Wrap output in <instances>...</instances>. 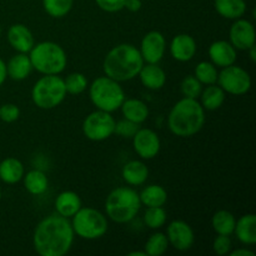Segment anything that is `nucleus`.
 I'll list each match as a JSON object with an SVG mask.
<instances>
[{
	"instance_id": "obj_1",
	"label": "nucleus",
	"mask_w": 256,
	"mask_h": 256,
	"mask_svg": "<svg viewBox=\"0 0 256 256\" xmlns=\"http://www.w3.org/2000/svg\"><path fill=\"white\" fill-rule=\"evenodd\" d=\"M74 230L68 218L49 215L35 228L32 244L40 256H62L72 249Z\"/></svg>"
},
{
	"instance_id": "obj_2",
	"label": "nucleus",
	"mask_w": 256,
	"mask_h": 256,
	"mask_svg": "<svg viewBox=\"0 0 256 256\" xmlns=\"http://www.w3.org/2000/svg\"><path fill=\"white\" fill-rule=\"evenodd\" d=\"M144 65L139 49L132 44H120L112 48L104 59V72L116 82H128L139 74Z\"/></svg>"
},
{
	"instance_id": "obj_3",
	"label": "nucleus",
	"mask_w": 256,
	"mask_h": 256,
	"mask_svg": "<svg viewBox=\"0 0 256 256\" xmlns=\"http://www.w3.org/2000/svg\"><path fill=\"white\" fill-rule=\"evenodd\" d=\"M205 122L204 108L196 99L184 98L172 106L168 118L170 132L180 138H189L202 130Z\"/></svg>"
},
{
	"instance_id": "obj_4",
	"label": "nucleus",
	"mask_w": 256,
	"mask_h": 256,
	"mask_svg": "<svg viewBox=\"0 0 256 256\" xmlns=\"http://www.w3.org/2000/svg\"><path fill=\"white\" fill-rule=\"evenodd\" d=\"M139 194L130 188H116L112 190L105 202L106 214L112 222L124 224L134 219L140 210Z\"/></svg>"
},
{
	"instance_id": "obj_5",
	"label": "nucleus",
	"mask_w": 256,
	"mask_h": 256,
	"mask_svg": "<svg viewBox=\"0 0 256 256\" xmlns=\"http://www.w3.org/2000/svg\"><path fill=\"white\" fill-rule=\"evenodd\" d=\"M29 52L32 68L44 75H58L66 66V52L56 42H39Z\"/></svg>"
},
{
	"instance_id": "obj_6",
	"label": "nucleus",
	"mask_w": 256,
	"mask_h": 256,
	"mask_svg": "<svg viewBox=\"0 0 256 256\" xmlns=\"http://www.w3.org/2000/svg\"><path fill=\"white\" fill-rule=\"evenodd\" d=\"M92 104L102 112H112L122 106L125 94L119 82L109 76H100L92 82L89 90Z\"/></svg>"
},
{
	"instance_id": "obj_7",
	"label": "nucleus",
	"mask_w": 256,
	"mask_h": 256,
	"mask_svg": "<svg viewBox=\"0 0 256 256\" xmlns=\"http://www.w3.org/2000/svg\"><path fill=\"white\" fill-rule=\"evenodd\" d=\"M66 96L64 79L58 75H45L35 82L32 90V99L40 109H54Z\"/></svg>"
},
{
	"instance_id": "obj_8",
	"label": "nucleus",
	"mask_w": 256,
	"mask_h": 256,
	"mask_svg": "<svg viewBox=\"0 0 256 256\" xmlns=\"http://www.w3.org/2000/svg\"><path fill=\"white\" fill-rule=\"evenodd\" d=\"M74 234L82 239L94 240L104 236L108 232V220L104 215L92 208H82L72 216Z\"/></svg>"
},
{
	"instance_id": "obj_9",
	"label": "nucleus",
	"mask_w": 256,
	"mask_h": 256,
	"mask_svg": "<svg viewBox=\"0 0 256 256\" xmlns=\"http://www.w3.org/2000/svg\"><path fill=\"white\" fill-rule=\"evenodd\" d=\"M115 120L112 114L98 109L85 118L82 122V132L92 142H102L114 134Z\"/></svg>"
},
{
	"instance_id": "obj_10",
	"label": "nucleus",
	"mask_w": 256,
	"mask_h": 256,
	"mask_svg": "<svg viewBox=\"0 0 256 256\" xmlns=\"http://www.w3.org/2000/svg\"><path fill=\"white\" fill-rule=\"evenodd\" d=\"M218 82L224 92L232 95H244L252 88L249 72L234 64L222 68V72L218 75Z\"/></svg>"
},
{
	"instance_id": "obj_11",
	"label": "nucleus",
	"mask_w": 256,
	"mask_h": 256,
	"mask_svg": "<svg viewBox=\"0 0 256 256\" xmlns=\"http://www.w3.org/2000/svg\"><path fill=\"white\" fill-rule=\"evenodd\" d=\"M166 49V40L160 32H150L142 38L140 54L148 64H158L162 59Z\"/></svg>"
},
{
	"instance_id": "obj_12",
	"label": "nucleus",
	"mask_w": 256,
	"mask_h": 256,
	"mask_svg": "<svg viewBox=\"0 0 256 256\" xmlns=\"http://www.w3.org/2000/svg\"><path fill=\"white\" fill-rule=\"evenodd\" d=\"M132 145L136 154L142 159H152L160 152L159 135L152 129H139L132 136Z\"/></svg>"
},
{
	"instance_id": "obj_13",
	"label": "nucleus",
	"mask_w": 256,
	"mask_h": 256,
	"mask_svg": "<svg viewBox=\"0 0 256 256\" xmlns=\"http://www.w3.org/2000/svg\"><path fill=\"white\" fill-rule=\"evenodd\" d=\"M168 242L179 252H186L194 245L195 236L192 226L182 220H174L168 226Z\"/></svg>"
},
{
	"instance_id": "obj_14",
	"label": "nucleus",
	"mask_w": 256,
	"mask_h": 256,
	"mask_svg": "<svg viewBox=\"0 0 256 256\" xmlns=\"http://www.w3.org/2000/svg\"><path fill=\"white\" fill-rule=\"evenodd\" d=\"M255 28L249 20L236 19L230 29V42L235 49L248 50L255 45Z\"/></svg>"
},
{
	"instance_id": "obj_15",
	"label": "nucleus",
	"mask_w": 256,
	"mask_h": 256,
	"mask_svg": "<svg viewBox=\"0 0 256 256\" xmlns=\"http://www.w3.org/2000/svg\"><path fill=\"white\" fill-rule=\"evenodd\" d=\"M172 56L178 62H190L196 54V42L189 34H179L170 44Z\"/></svg>"
},
{
	"instance_id": "obj_16",
	"label": "nucleus",
	"mask_w": 256,
	"mask_h": 256,
	"mask_svg": "<svg viewBox=\"0 0 256 256\" xmlns=\"http://www.w3.org/2000/svg\"><path fill=\"white\" fill-rule=\"evenodd\" d=\"M209 56L215 66H229L236 62V49L225 40L214 42L209 48Z\"/></svg>"
},
{
	"instance_id": "obj_17",
	"label": "nucleus",
	"mask_w": 256,
	"mask_h": 256,
	"mask_svg": "<svg viewBox=\"0 0 256 256\" xmlns=\"http://www.w3.org/2000/svg\"><path fill=\"white\" fill-rule=\"evenodd\" d=\"M8 40L12 49L19 52H29L35 45L32 32L24 24H14L8 30Z\"/></svg>"
},
{
	"instance_id": "obj_18",
	"label": "nucleus",
	"mask_w": 256,
	"mask_h": 256,
	"mask_svg": "<svg viewBox=\"0 0 256 256\" xmlns=\"http://www.w3.org/2000/svg\"><path fill=\"white\" fill-rule=\"evenodd\" d=\"M142 84L150 90H159L166 82V74L158 64L142 65L139 72Z\"/></svg>"
},
{
	"instance_id": "obj_19",
	"label": "nucleus",
	"mask_w": 256,
	"mask_h": 256,
	"mask_svg": "<svg viewBox=\"0 0 256 256\" xmlns=\"http://www.w3.org/2000/svg\"><path fill=\"white\" fill-rule=\"evenodd\" d=\"M55 209L64 218H72L82 209V200L74 192H62L55 200Z\"/></svg>"
},
{
	"instance_id": "obj_20",
	"label": "nucleus",
	"mask_w": 256,
	"mask_h": 256,
	"mask_svg": "<svg viewBox=\"0 0 256 256\" xmlns=\"http://www.w3.org/2000/svg\"><path fill=\"white\" fill-rule=\"evenodd\" d=\"M32 65L30 62V58L25 52H19V54L14 55L6 65L8 76L12 78V80H16V82L26 79L32 72Z\"/></svg>"
},
{
	"instance_id": "obj_21",
	"label": "nucleus",
	"mask_w": 256,
	"mask_h": 256,
	"mask_svg": "<svg viewBox=\"0 0 256 256\" xmlns=\"http://www.w3.org/2000/svg\"><path fill=\"white\" fill-rule=\"evenodd\" d=\"M234 232L238 239L246 245L256 242V216L254 214H246L240 218L235 224Z\"/></svg>"
},
{
	"instance_id": "obj_22",
	"label": "nucleus",
	"mask_w": 256,
	"mask_h": 256,
	"mask_svg": "<svg viewBox=\"0 0 256 256\" xmlns=\"http://www.w3.org/2000/svg\"><path fill=\"white\" fill-rule=\"evenodd\" d=\"M122 174V179L128 184L136 186V185H142L146 182L148 176H149V169L144 162H139V160H132L124 165Z\"/></svg>"
},
{
	"instance_id": "obj_23",
	"label": "nucleus",
	"mask_w": 256,
	"mask_h": 256,
	"mask_svg": "<svg viewBox=\"0 0 256 256\" xmlns=\"http://www.w3.org/2000/svg\"><path fill=\"white\" fill-rule=\"evenodd\" d=\"M122 112L125 119L142 124L149 116V108L139 99H125L122 104Z\"/></svg>"
},
{
	"instance_id": "obj_24",
	"label": "nucleus",
	"mask_w": 256,
	"mask_h": 256,
	"mask_svg": "<svg viewBox=\"0 0 256 256\" xmlns=\"http://www.w3.org/2000/svg\"><path fill=\"white\" fill-rule=\"evenodd\" d=\"M24 176V166L15 158H6L0 162V179L5 184H15Z\"/></svg>"
},
{
	"instance_id": "obj_25",
	"label": "nucleus",
	"mask_w": 256,
	"mask_h": 256,
	"mask_svg": "<svg viewBox=\"0 0 256 256\" xmlns=\"http://www.w3.org/2000/svg\"><path fill=\"white\" fill-rule=\"evenodd\" d=\"M215 9L226 19H239L246 12L244 0H215Z\"/></svg>"
},
{
	"instance_id": "obj_26",
	"label": "nucleus",
	"mask_w": 256,
	"mask_h": 256,
	"mask_svg": "<svg viewBox=\"0 0 256 256\" xmlns=\"http://www.w3.org/2000/svg\"><path fill=\"white\" fill-rule=\"evenodd\" d=\"M236 219L228 210H219L214 214L212 220V229L219 235H232L234 232Z\"/></svg>"
},
{
	"instance_id": "obj_27",
	"label": "nucleus",
	"mask_w": 256,
	"mask_h": 256,
	"mask_svg": "<svg viewBox=\"0 0 256 256\" xmlns=\"http://www.w3.org/2000/svg\"><path fill=\"white\" fill-rule=\"evenodd\" d=\"M139 198L142 204L146 205L148 208L162 206L168 200V192L160 185H150L142 190Z\"/></svg>"
},
{
	"instance_id": "obj_28",
	"label": "nucleus",
	"mask_w": 256,
	"mask_h": 256,
	"mask_svg": "<svg viewBox=\"0 0 256 256\" xmlns=\"http://www.w3.org/2000/svg\"><path fill=\"white\" fill-rule=\"evenodd\" d=\"M24 178V186L30 194L42 195L48 189V178L42 170H32Z\"/></svg>"
},
{
	"instance_id": "obj_29",
	"label": "nucleus",
	"mask_w": 256,
	"mask_h": 256,
	"mask_svg": "<svg viewBox=\"0 0 256 256\" xmlns=\"http://www.w3.org/2000/svg\"><path fill=\"white\" fill-rule=\"evenodd\" d=\"M202 106L206 110H216L224 104L225 92L220 86L212 84L202 92Z\"/></svg>"
},
{
	"instance_id": "obj_30",
	"label": "nucleus",
	"mask_w": 256,
	"mask_h": 256,
	"mask_svg": "<svg viewBox=\"0 0 256 256\" xmlns=\"http://www.w3.org/2000/svg\"><path fill=\"white\" fill-rule=\"evenodd\" d=\"M168 246H169V242H168L166 235L162 232H155L148 239L145 244V252L149 256H162L166 252Z\"/></svg>"
},
{
	"instance_id": "obj_31",
	"label": "nucleus",
	"mask_w": 256,
	"mask_h": 256,
	"mask_svg": "<svg viewBox=\"0 0 256 256\" xmlns=\"http://www.w3.org/2000/svg\"><path fill=\"white\" fill-rule=\"evenodd\" d=\"M74 0H42L45 12L52 18H62L72 10Z\"/></svg>"
},
{
	"instance_id": "obj_32",
	"label": "nucleus",
	"mask_w": 256,
	"mask_h": 256,
	"mask_svg": "<svg viewBox=\"0 0 256 256\" xmlns=\"http://www.w3.org/2000/svg\"><path fill=\"white\" fill-rule=\"evenodd\" d=\"M218 75H219V72H218L216 66L212 62H202L195 68V78L202 84H215L218 82Z\"/></svg>"
},
{
	"instance_id": "obj_33",
	"label": "nucleus",
	"mask_w": 256,
	"mask_h": 256,
	"mask_svg": "<svg viewBox=\"0 0 256 256\" xmlns=\"http://www.w3.org/2000/svg\"><path fill=\"white\" fill-rule=\"evenodd\" d=\"M144 222L150 229H160L166 222V212L162 206L148 208L144 214Z\"/></svg>"
},
{
	"instance_id": "obj_34",
	"label": "nucleus",
	"mask_w": 256,
	"mask_h": 256,
	"mask_svg": "<svg viewBox=\"0 0 256 256\" xmlns=\"http://www.w3.org/2000/svg\"><path fill=\"white\" fill-rule=\"evenodd\" d=\"M65 89L66 92L72 95L82 94L88 86V79L84 74L82 72H72L66 76V79L64 80Z\"/></svg>"
},
{
	"instance_id": "obj_35",
	"label": "nucleus",
	"mask_w": 256,
	"mask_h": 256,
	"mask_svg": "<svg viewBox=\"0 0 256 256\" xmlns=\"http://www.w3.org/2000/svg\"><path fill=\"white\" fill-rule=\"evenodd\" d=\"M202 92V84L196 79L195 76L184 78L182 82V92L185 98H190V99H196L200 96Z\"/></svg>"
},
{
	"instance_id": "obj_36",
	"label": "nucleus",
	"mask_w": 256,
	"mask_h": 256,
	"mask_svg": "<svg viewBox=\"0 0 256 256\" xmlns=\"http://www.w3.org/2000/svg\"><path fill=\"white\" fill-rule=\"evenodd\" d=\"M138 130H139V124L132 122V120L125 119V118L122 120H120V122H115L114 132L119 135V136L132 138L136 134Z\"/></svg>"
},
{
	"instance_id": "obj_37",
	"label": "nucleus",
	"mask_w": 256,
	"mask_h": 256,
	"mask_svg": "<svg viewBox=\"0 0 256 256\" xmlns=\"http://www.w3.org/2000/svg\"><path fill=\"white\" fill-rule=\"evenodd\" d=\"M232 246V240H230L229 235H219V236L215 238L214 242H212V249L220 256L229 254Z\"/></svg>"
},
{
	"instance_id": "obj_38",
	"label": "nucleus",
	"mask_w": 256,
	"mask_h": 256,
	"mask_svg": "<svg viewBox=\"0 0 256 256\" xmlns=\"http://www.w3.org/2000/svg\"><path fill=\"white\" fill-rule=\"evenodd\" d=\"M20 110L15 104H4L0 106V119L5 122H14L19 119Z\"/></svg>"
},
{
	"instance_id": "obj_39",
	"label": "nucleus",
	"mask_w": 256,
	"mask_h": 256,
	"mask_svg": "<svg viewBox=\"0 0 256 256\" xmlns=\"http://www.w3.org/2000/svg\"><path fill=\"white\" fill-rule=\"evenodd\" d=\"M98 6L108 12H116L124 9L125 0H95Z\"/></svg>"
},
{
	"instance_id": "obj_40",
	"label": "nucleus",
	"mask_w": 256,
	"mask_h": 256,
	"mask_svg": "<svg viewBox=\"0 0 256 256\" xmlns=\"http://www.w3.org/2000/svg\"><path fill=\"white\" fill-rule=\"evenodd\" d=\"M142 0H125L124 8H126V9L132 12H139V10L142 9Z\"/></svg>"
},
{
	"instance_id": "obj_41",
	"label": "nucleus",
	"mask_w": 256,
	"mask_h": 256,
	"mask_svg": "<svg viewBox=\"0 0 256 256\" xmlns=\"http://www.w3.org/2000/svg\"><path fill=\"white\" fill-rule=\"evenodd\" d=\"M230 256H255V252L248 249H238L234 252H229Z\"/></svg>"
},
{
	"instance_id": "obj_42",
	"label": "nucleus",
	"mask_w": 256,
	"mask_h": 256,
	"mask_svg": "<svg viewBox=\"0 0 256 256\" xmlns=\"http://www.w3.org/2000/svg\"><path fill=\"white\" fill-rule=\"evenodd\" d=\"M8 76V72H6V64L2 62V59L0 58V85L5 82Z\"/></svg>"
},
{
	"instance_id": "obj_43",
	"label": "nucleus",
	"mask_w": 256,
	"mask_h": 256,
	"mask_svg": "<svg viewBox=\"0 0 256 256\" xmlns=\"http://www.w3.org/2000/svg\"><path fill=\"white\" fill-rule=\"evenodd\" d=\"M248 52H249V55H250V59H252V62H256V49H255V45H252V48H249L248 49Z\"/></svg>"
},
{
	"instance_id": "obj_44",
	"label": "nucleus",
	"mask_w": 256,
	"mask_h": 256,
	"mask_svg": "<svg viewBox=\"0 0 256 256\" xmlns=\"http://www.w3.org/2000/svg\"><path fill=\"white\" fill-rule=\"evenodd\" d=\"M129 256H146V252H132L128 254Z\"/></svg>"
},
{
	"instance_id": "obj_45",
	"label": "nucleus",
	"mask_w": 256,
	"mask_h": 256,
	"mask_svg": "<svg viewBox=\"0 0 256 256\" xmlns=\"http://www.w3.org/2000/svg\"><path fill=\"white\" fill-rule=\"evenodd\" d=\"M0 35H2V26H0Z\"/></svg>"
}]
</instances>
